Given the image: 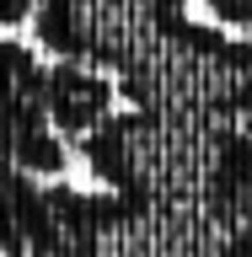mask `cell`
Masks as SVG:
<instances>
[{
    "mask_svg": "<svg viewBox=\"0 0 252 257\" xmlns=\"http://www.w3.org/2000/svg\"><path fill=\"white\" fill-rule=\"evenodd\" d=\"M113 107H118V86H113L97 64H86V59L43 64V118L59 128V134L80 140V134H92L97 123H108Z\"/></svg>",
    "mask_w": 252,
    "mask_h": 257,
    "instance_id": "6da1fadb",
    "label": "cell"
},
{
    "mask_svg": "<svg viewBox=\"0 0 252 257\" xmlns=\"http://www.w3.org/2000/svg\"><path fill=\"white\" fill-rule=\"evenodd\" d=\"M59 246L64 241L48 214V188L0 156V257H54Z\"/></svg>",
    "mask_w": 252,
    "mask_h": 257,
    "instance_id": "7a4b0ae2",
    "label": "cell"
},
{
    "mask_svg": "<svg viewBox=\"0 0 252 257\" xmlns=\"http://www.w3.org/2000/svg\"><path fill=\"white\" fill-rule=\"evenodd\" d=\"M0 156L11 161L16 172H27V177H64V166H70L64 134L48 123L43 112H38V118L0 123Z\"/></svg>",
    "mask_w": 252,
    "mask_h": 257,
    "instance_id": "3957f363",
    "label": "cell"
},
{
    "mask_svg": "<svg viewBox=\"0 0 252 257\" xmlns=\"http://www.w3.org/2000/svg\"><path fill=\"white\" fill-rule=\"evenodd\" d=\"M43 112V59L11 32H0V123Z\"/></svg>",
    "mask_w": 252,
    "mask_h": 257,
    "instance_id": "277c9868",
    "label": "cell"
},
{
    "mask_svg": "<svg viewBox=\"0 0 252 257\" xmlns=\"http://www.w3.org/2000/svg\"><path fill=\"white\" fill-rule=\"evenodd\" d=\"M32 6H38V0H0V32L22 27V22L32 16Z\"/></svg>",
    "mask_w": 252,
    "mask_h": 257,
    "instance_id": "5b68a950",
    "label": "cell"
}]
</instances>
